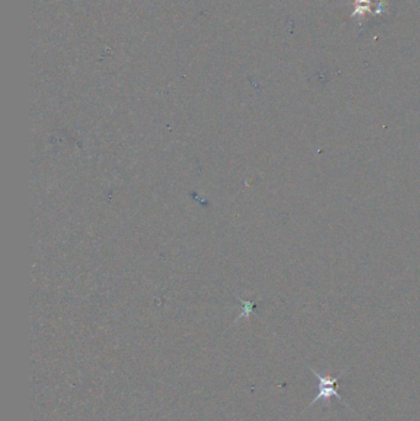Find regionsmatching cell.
Masks as SVG:
<instances>
[{"label":"cell","instance_id":"1","mask_svg":"<svg viewBox=\"0 0 420 421\" xmlns=\"http://www.w3.org/2000/svg\"><path fill=\"white\" fill-rule=\"evenodd\" d=\"M308 368L313 372V375L318 378L319 382L318 394H317V397L310 403L308 408L312 407V405H314V404L319 402V400H323V399L324 400H327V399L332 398V397H335V398L339 399V400H342L343 403H345L344 402L342 395L338 393L337 389H335V386H337L338 382L340 381V378H342L344 373H345L349 368H345V370L342 371L340 375L334 377V378H332V377H324V376L319 375L318 372L313 370V368H311V367H308ZM308 408H307V409H308Z\"/></svg>","mask_w":420,"mask_h":421}]
</instances>
